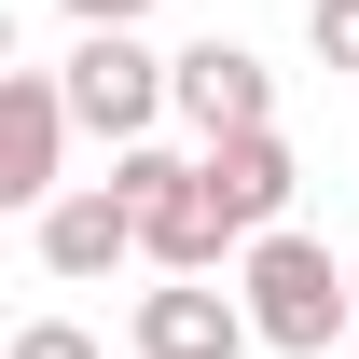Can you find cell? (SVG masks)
Instances as JSON below:
<instances>
[{
    "label": "cell",
    "mask_w": 359,
    "mask_h": 359,
    "mask_svg": "<svg viewBox=\"0 0 359 359\" xmlns=\"http://www.w3.org/2000/svg\"><path fill=\"white\" fill-rule=\"evenodd\" d=\"M249 346H263L249 290H208V276H180V290H138V359H249Z\"/></svg>",
    "instance_id": "obj_4"
},
{
    "label": "cell",
    "mask_w": 359,
    "mask_h": 359,
    "mask_svg": "<svg viewBox=\"0 0 359 359\" xmlns=\"http://www.w3.org/2000/svg\"><path fill=\"white\" fill-rule=\"evenodd\" d=\"M111 180L138 194V249H152L166 276H208L222 249H249L235 208L208 194V166H180V152H152V138H125V166H111Z\"/></svg>",
    "instance_id": "obj_2"
},
{
    "label": "cell",
    "mask_w": 359,
    "mask_h": 359,
    "mask_svg": "<svg viewBox=\"0 0 359 359\" xmlns=\"http://www.w3.org/2000/svg\"><path fill=\"white\" fill-rule=\"evenodd\" d=\"M235 290H249V318H263L276 359H318V346L359 318V276H332V249L290 235V222H263L249 249H235Z\"/></svg>",
    "instance_id": "obj_1"
},
{
    "label": "cell",
    "mask_w": 359,
    "mask_h": 359,
    "mask_svg": "<svg viewBox=\"0 0 359 359\" xmlns=\"http://www.w3.org/2000/svg\"><path fill=\"white\" fill-rule=\"evenodd\" d=\"M194 166H208V194L235 208V235L290 222V194H304V166H290V138H276V125H235V138H208Z\"/></svg>",
    "instance_id": "obj_6"
},
{
    "label": "cell",
    "mask_w": 359,
    "mask_h": 359,
    "mask_svg": "<svg viewBox=\"0 0 359 359\" xmlns=\"http://www.w3.org/2000/svg\"><path fill=\"white\" fill-rule=\"evenodd\" d=\"M14 359H97V332H69V318H28V332H14Z\"/></svg>",
    "instance_id": "obj_10"
},
{
    "label": "cell",
    "mask_w": 359,
    "mask_h": 359,
    "mask_svg": "<svg viewBox=\"0 0 359 359\" xmlns=\"http://www.w3.org/2000/svg\"><path fill=\"white\" fill-rule=\"evenodd\" d=\"M125 249H138V194H125V180L55 194V208H42V276H111Z\"/></svg>",
    "instance_id": "obj_8"
},
{
    "label": "cell",
    "mask_w": 359,
    "mask_h": 359,
    "mask_svg": "<svg viewBox=\"0 0 359 359\" xmlns=\"http://www.w3.org/2000/svg\"><path fill=\"white\" fill-rule=\"evenodd\" d=\"M55 83H69V111L125 152V138H152V111H180V55H152L138 28H83V55H69Z\"/></svg>",
    "instance_id": "obj_3"
},
{
    "label": "cell",
    "mask_w": 359,
    "mask_h": 359,
    "mask_svg": "<svg viewBox=\"0 0 359 359\" xmlns=\"http://www.w3.org/2000/svg\"><path fill=\"white\" fill-rule=\"evenodd\" d=\"M180 125H194V138L276 125V69H263L249 42H194V55H180Z\"/></svg>",
    "instance_id": "obj_7"
},
{
    "label": "cell",
    "mask_w": 359,
    "mask_h": 359,
    "mask_svg": "<svg viewBox=\"0 0 359 359\" xmlns=\"http://www.w3.org/2000/svg\"><path fill=\"white\" fill-rule=\"evenodd\" d=\"M69 14H83V28H138L152 0H69Z\"/></svg>",
    "instance_id": "obj_11"
},
{
    "label": "cell",
    "mask_w": 359,
    "mask_h": 359,
    "mask_svg": "<svg viewBox=\"0 0 359 359\" xmlns=\"http://www.w3.org/2000/svg\"><path fill=\"white\" fill-rule=\"evenodd\" d=\"M69 125H83L69 83H42V69L0 83V208H55V138Z\"/></svg>",
    "instance_id": "obj_5"
},
{
    "label": "cell",
    "mask_w": 359,
    "mask_h": 359,
    "mask_svg": "<svg viewBox=\"0 0 359 359\" xmlns=\"http://www.w3.org/2000/svg\"><path fill=\"white\" fill-rule=\"evenodd\" d=\"M304 42H318V69H359V0H304Z\"/></svg>",
    "instance_id": "obj_9"
}]
</instances>
